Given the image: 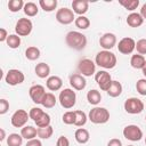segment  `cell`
Instances as JSON below:
<instances>
[{
    "label": "cell",
    "mask_w": 146,
    "mask_h": 146,
    "mask_svg": "<svg viewBox=\"0 0 146 146\" xmlns=\"http://www.w3.org/2000/svg\"><path fill=\"white\" fill-rule=\"evenodd\" d=\"M66 44L74 50H82L87 46V38L78 31H70L65 36Z\"/></svg>",
    "instance_id": "cell-1"
},
{
    "label": "cell",
    "mask_w": 146,
    "mask_h": 146,
    "mask_svg": "<svg viewBox=\"0 0 146 146\" xmlns=\"http://www.w3.org/2000/svg\"><path fill=\"white\" fill-rule=\"evenodd\" d=\"M95 63L99 67L111 70L116 65V56L110 50H102L95 57Z\"/></svg>",
    "instance_id": "cell-2"
},
{
    "label": "cell",
    "mask_w": 146,
    "mask_h": 146,
    "mask_svg": "<svg viewBox=\"0 0 146 146\" xmlns=\"http://www.w3.org/2000/svg\"><path fill=\"white\" fill-rule=\"evenodd\" d=\"M88 119L95 124H104L110 120V112L105 107H94L90 110Z\"/></svg>",
    "instance_id": "cell-3"
},
{
    "label": "cell",
    "mask_w": 146,
    "mask_h": 146,
    "mask_svg": "<svg viewBox=\"0 0 146 146\" xmlns=\"http://www.w3.org/2000/svg\"><path fill=\"white\" fill-rule=\"evenodd\" d=\"M58 99H59V103H60L62 107H64L66 110H70L76 103V94H75V91H73V89L65 88L64 90L60 91Z\"/></svg>",
    "instance_id": "cell-4"
},
{
    "label": "cell",
    "mask_w": 146,
    "mask_h": 146,
    "mask_svg": "<svg viewBox=\"0 0 146 146\" xmlns=\"http://www.w3.org/2000/svg\"><path fill=\"white\" fill-rule=\"evenodd\" d=\"M144 107V103L136 97H130L124 102V111L129 114H139L143 112Z\"/></svg>",
    "instance_id": "cell-5"
},
{
    "label": "cell",
    "mask_w": 146,
    "mask_h": 146,
    "mask_svg": "<svg viewBox=\"0 0 146 146\" xmlns=\"http://www.w3.org/2000/svg\"><path fill=\"white\" fill-rule=\"evenodd\" d=\"M33 29V24L29 18H19L15 25V32L19 36H27Z\"/></svg>",
    "instance_id": "cell-6"
},
{
    "label": "cell",
    "mask_w": 146,
    "mask_h": 146,
    "mask_svg": "<svg viewBox=\"0 0 146 146\" xmlns=\"http://www.w3.org/2000/svg\"><path fill=\"white\" fill-rule=\"evenodd\" d=\"M78 70L83 76H91L96 74V63L89 58H83L78 64Z\"/></svg>",
    "instance_id": "cell-7"
},
{
    "label": "cell",
    "mask_w": 146,
    "mask_h": 146,
    "mask_svg": "<svg viewBox=\"0 0 146 146\" xmlns=\"http://www.w3.org/2000/svg\"><path fill=\"white\" fill-rule=\"evenodd\" d=\"M25 80V75L22 71L16 70V68H11L7 72L6 76H5V81L7 84L9 86H17L23 83Z\"/></svg>",
    "instance_id": "cell-8"
},
{
    "label": "cell",
    "mask_w": 146,
    "mask_h": 146,
    "mask_svg": "<svg viewBox=\"0 0 146 146\" xmlns=\"http://www.w3.org/2000/svg\"><path fill=\"white\" fill-rule=\"evenodd\" d=\"M123 136L130 141H139L143 138L141 129L136 124H129L123 129Z\"/></svg>",
    "instance_id": "cell-9"
},
{
    "label": "cell",
    "mask_w": 146,
    "mask_h": 146,
    "mask_svg": "<svg viewBox=\"0 0 146 146\" xmlns=\"http://www.w3.org/2000/svg\"><path fill=\"white\" fill-rule=\"evenodd\" d=\"M95 80L97 82V84L99 86V88L103 90V91H107L108 88L111 87L112 84V78H111V74L105 71V70H102V71H98L96 74H95Z\"/></svg>",
    "instance_id": "cell-10"
},
{
    "label": "cell",
    "mask_w": 146,
    "mask_h": 146,
    "mask_svg": "<svg viewBox=\"0 0 146 146\" xmlns=\"http://www.w3.org/2000/svg\"><path fill=\"white\" fill-rule=\"evenodd\" d=\"M56 19L58 23L63 24V25H68L71 23H73V21H75L74 17V11L72 9H68L66 7H63L60 9L57 10L56 13Z\"/></svg>",
    "instance_id": "cell-11"
},
{
    "label": "cell",
    "mask_w": 146,
    "mask_h": 146,
    "mask_svg": "<svg viewBox=\"0 0 146 146\" xmlns=\"http://www.w3.org/2000/svg\"><path fill=\"white\" fill-rule=\"evenodd\" d=\"M29 119H30V115H29V113L26 111H24V110H17L11 115L10 122H11V125L15 127V128H23L27 123V120Z\"/></svg>",
    "instance_id": "cell-12"
},
{
    "label": "cell",
    "mask_w": 146,
    "mask_h": 146,
    "mask_svg": "<svg viewBox=\"0 0 146 146\" xmlns=\"http://www.w3.org/2000/svg\"><path fill=\"white\" fill-rule=\"evenodd\" d=\"M136 49V41L132 38L125 36L121 39L117 43V50L123 55H130Z\"/></svg>",
    "instance_id": "cell-13"
},
{
    "label": "cell",
    "mask_w": 146,
    "mask_h": 146,
    "mask_svg": "<svg viewBox=\"0 0 146 146\" xmlns=\"http://www.w3.org/2000/svg\"><path fill=\"white\" fill-rule=\"evenodd\" d=\"M29 94H30V97L32 99L33 103L35 104H41L42 99H43V96L46 95V90H44V87L41 86V84H34L30 88L29 90Z\"/></svg>",
    "instance_id": "cell-14"
},
{
    "label": "cell",
    "mask_w": 146,
    "mask_h": 146,
    "mask_svg": "<svg viewBox=\"0 0 146 146\" xmlns=\"http://www.w3.org/2000/svg\"><path fill=\"white\" fill-rule=\"evenodd\" d=\"M99 44L104 50H110L116 44V35L114 33H104L99 39Z\"/></svg>",
    "instance_id": "cell-15"
},
{
    "label": "cell",
    "mask_w": 146,
    "mask_h": 146,
    "mask_svg": "<svg viewBox=\"0 0 146 146\" xmlns=\"http://www.w3.org/2000/svg\"><path fill=\"white\" fill-rule=\"evenodd\" d=\"M70 84L75 90H83L87 86V81H86L83 75L75 73V74H72L70 76Z\"/></svg>",
    "instance_id": "cell-16"
},
{
    "label": "cell",
    "mask_w": 146,
    "mask_h": 146,
    "mask_svg": "<svg viewBox=\"0 0 146 146\" xmlns=\"http://www.w3.org/2000/svg\"><path fill=\"white\" fill-rule=\"evenodd\" d=\"M72 9L79 16H83L89 9V2L87 0H73Z\"/></svg>",
    "instance_id": "cell-17"
},
{
    "label": "cell",
    "mask_w": 146,
    "mask_h": 146,
    "mask_svg": "<svg viewBox=\"0 0 146 146\" xmlns=\"http://www.w3.org/2000/svg\"><path fill=\"white\" fill-rule=\"evenodd\" d=\"M46 86L47 88L50 90V91H57L62 88L63 86V80L57 76V75H52V76H49L46 81Z\"/></svg>",
    "instance_id": "cell-18"
},
{
    "label": "cell",
    "mask_w": 146,
    "mask_h": 146,
    "mask_svg": "<svg viewBox=\"0 0 146 146\" xmlns=\"http://www.w3.org/2000/svg\"><path fill=\"white\" fill-rule=\"evenodd\" d=\"M144 23V18L138 13H131L127 17V24L130 27H139Z\"/></svg>",
    "instance_id": "cell-19"
},
{
    "label": "cell",
    "mask_w": 146,
    "mask_h": 146,
    "mask_svg": "<svg viewBox=\"0 0 146 146\" xmlns=\"http://www.w3.org/2000/svg\"><path fill=\"white\" fill-rule=\"evenodd\" d=\"M74 138L75 140L79 143V144H87L89 141V138H90V135H89V131L84 128H79L75 130V133H74Z\"/></svg>",
    "instance_id": "cell-20"
},
{
    "label": "cell",
    "mask_w": 146,
    "mask_h": 146,
    "mask_svg": "<svg viewBox=\"0 0 146 146\" xmlns=\"http://www.w3.org/2000/svg\"><path fill=\"white\" fill-rule=\"evenodd\" d=\"M34 71H35L36 76H39L40 79H46L50 74V66L46 63H39L36 64Z\"/></svg>",
    "instance_id": "cell-21"
},
{
    "label": "cell",
    "mask_w": 146,
    "mask_h": 146,
    "mask_svg": "<svg viewBox=\"0 0 146 146\" xmlns=\"http://www.w3.org/2000/svg\"><path fill=\"white\" fill-rule=\"evenodd\" d=\"M21 135L24 139L26 140H31V139H34L36 136H38V129H35L34 127L32 125H25L22 128L21 130Z\"/></svg>",
    "instance_id": "cell-22"
},
{
    "label": "cell",
    "mask_w": 146,
    "mask_h": 146,
    "mask_svg": "<svg viewBox=\"0 0 146 146\" xmlns=\"http://www.w3.org/2000/svg\"><path fill=\"white\" fill-rule=\"evenodd\" d=\"M106 92H107V95H108L110 97H113V98L119 97V96L122 94V84H121L119 81L113 80L111 87L108 88V90H107Z\"/></svg>",
    "instance_id": "cell-23"
},
{
    "label": "cell",
    "mask_w": 146,
    "mask_h": 146,
    "mask_svg": "<svg viewBox=\"0 0 146 146\" xmlns=\"http://www.w3.org/2000/svg\"><path fill=\"white\" fill-rule=\"evenodd\" d=\"M145 57L143 55H139V54H136V55H132L131 56V59H130V65L136 68V70H141L145 65Z\"/></svg>",
    "instance_id": "cell-24"
},
{
    "label": "cell",
    "mask_w": 146,
    "mask_h": 146,
    "mask_svg": "<svg viewBox=\"0 0 146 146\" xmlns=\"http://www.w3.org/2000/svg\"><path fill=\"white\" fill-rule=\"evenodd\" d=\"M87 100H88L89 104L96 106V105H98V104L100 103V100H102V95H100V92H99L98 90L91 89V90H89L88 94H87Z\"/></svg>",
    "instance_id": "cell-25"
},
{
    "label": "cell",
    "mask_w": 146,
    "mask_h": 146,
    "mask_svg": "<svg viewBox=\"0 0 146 146\" xmlns=\"http://www.w3.org/2000/svg\"><path fill=\"white\" fill-rule=\"evenodd\" d=\"M56 102H57V99H56V97H55L54 94L46 92V95L43 96V99L41 102V105L43 107H46V108H52L56 105Z\"/></svg>",
    "instance_id": "cell-26"
},
{
    "label": "cell",
    "mask_w": 146,
    "mask_h": 146,
    "mask_svg": "<svg viewBox=\"0 0 146 146\" xmlns=\"http://www.w3.org/2000/svg\"><path fill=\"white\" fill-rule=\"evenodd\" d=\"M39 5L41 7V9H43V11L50 13L54 11L57 7V0H40Z\"/></svg>",
    "instance_id": "cell-27"
},
{
    "label": "cell",
    "mask_w": 146,
    "mask_h": 146,
    "mask_svg": "<svg viewBox=\"0 0 146 146\" xmlns=\"http://www.w3.org/2000/svg\"><path fill=\"white\" fill-rule=\"evenodd\" d=\"M23 137L18 133H10L7 137V145L8 146H22Z\"/></svg>",
    "instance_id": "cell-28"
},
{
    "label": "cell",
    "mask_w": 146,
    "mask_h": 146,
    "mask_svg": "<svg viewBox=\"0 0 146 146\" xmlns=\"http://www.w3.org/2000/svg\"><path fill=\"white\" fill-rule=\"evenodd\" d=\"M23 10H24V14L27 17H33V16L38 15V11H39L38 6L34 2H26L24 8H23Z\"/></svg>",
    "instance_id": "cell-29"
},
{
    "label": "cell",
    "mask_w": 146,
    "mask_h": 146,
    "mask_svg": "<svg viewBox=\"0 0 146 146\" xmlns=\"http://www.w3.org/2000/svg\"><path fill=\"white\" fill-rule=\"evenodd\" d=\"M25 57H26L29 60H36V59L40 57V50H39V48H36V47H34V46L29 47V48L25 50Z\"/></svg>",
    "instance_id": "cell-30"
},
{
    "label": "cell",
    "mask_w": 146,
    "mask_h": 146,
    "mask_svg": "<svg viewBox=\"0 0 146 146\" xmlns=\"http://www.w3.org/2000/svg\"><path fill=\"white\" fill-rule=\"evenodd\" d=\"M74 24L80 30H87L90 26V21L86 16H78L75 18V21H74Z\"/></svg>",
    "instance_id": "cell-31"
},
{
    "label": "cell",
    "mask_w": 146,
    "mask_h": 146,
    "mask_svg": "<svg viewBox=\"0 0 146 146\" xmlns=\"http://www.w3.org/2000/svg\"><path fill=\"white\" fill-rule=\"evenodd\" d=\"M75 113V121H74V125L76 127H83L87 123V114L83 111H74Z\"/></svg>",
    "instance_id": "cell-32"
},
{
    "label": "cell",
    "mask_w": 146,
    "mask_h": 146,
    "mask_svg": "<svg viewBox=\"0 0 146 146\" xmlns=\"http://www.w3.org/2000/svg\"><path fill=\"white\" fill-rule=\"evenodd\" d=\"M54 133V129L51 125L44 128H38V137L40 139H49Z\"/></svg>",
    "instance_id": "cell-33"
},
{
    "label": "cell",
    "mask_w": 146,
    "mask_h": 146,
    "mask_svg": "<svg viewBox=\"0 0 146 146\" xmlns=\"http://www.w3.org/2000/svg\"><path fill=\"white\" fill-rule=\"evenodd\" d=\"M7 46L11 49H16L21 46V36L17 34H9L8 39H7Z\"/></svg>",
    "instance_id": "cell-34"
},
{
    "label": "cell",
    "mask_w": 146,
    "mask_h": 146,
    "mask_svg": "<svg viewBox=\"0 0 146 146\" xmlns=\"http://www.w3.org/2000/svg\"><path fill=\"white\" fill-rule=\"evenodd\" d=\"M25 6L24 1L23 0H10L8 2V9L11 11V13H17L21 9H23Z\"/></svg>",
    "instance_id": "cell-35"
},
{
    "label": "cell",
    "mask_w": 146,
    "mask_h": 146,
    "mask_svg": "<svg viewBox=\"0 0 146 146\" xmlns=\"http://www.w3.org/2000/svg\"><path fill=\"white\" fill-rule=\"evenodd\" d=\"M119 3L121 6H123L127 10L133 11L135 9H137V7L139 6V0H120Z\"/></svg>",
    "instance_id": "cell-36"
},
{
    "label": "cell",
    "mask_w": 146,
    "mask_h": 146,
    "mask_svg": "<svg viewBox=\"0 0 146 146\" xmlns=\"http://www.w3.org/2000/svg\"><path fill=\"white\" fill-rule=\"evenodd\" d=\"M50 121H51V119H50V115L48 114V113H43V115L38 120V121H35V124H36V127L38 128H44V127H48V125H50Z\"/></svg>",
    "instance_id": "cell-37"
},
{
    "label": "cell",
    "mask_w": 146,
    "mask_h": 146,
    "mask_svg": "<svg viewBox=\"0 0 146 146\" xmlns=\"http://www.w3.org/2000/svg\"><path fill=\"white\" fill-rule=\"evenodd\" d=\"M43 113L44 112L41 108H39V107H32L30 110V112H29V115H30V119H32L35 122V121H38L43 115Z\"/></svg>",
    "instance_id": "cell-38"
},
{
    "label": "cell",
    "mask_w": 146,
    "mask_h": 146,
    "mask_svg": "<svg viewBox=\"0 0 146 146\" xmlns=\"http://www.w3.org/2000/svg\"><path fill=\"white\" fill-rule=\"evenodd\" d=\"M63 122L65 124H74V121H75V113L74 111H67L63 114V117H62Z\"/></svg>",
    "instance_id": "cell-39"
},
{
    "label": "cell",
    "mask_w": 146,
    "mask_h": 146,
    "mask_svg": "<svg viewBox=\"0 0 146 146\" xmlns=\"http://www.w3.org/2000/svg\"><path fill=\"white\" fill-rule=\"evenodd\" d=\"M136 89L139 95L146 96V79H139L136 83Z\"/></svg>",
    "instance_id": "cell-40"
},
{
    "label": "cell",
    "mask_w": 146,
    "mask_h": 146,
    "mask_svg": "<svg viewBox=\"0 0 146 146\" xmlns=\"http://www.w3.org/2000/svg\"><path fill=\"white\" fill-rule=\"evenodd\" d=\"M136 49L139 55H146V39H140L136 42Z\"/></svg>",
    "instance_id": "cell-41"
},
{
    "label": "cell",
    "mask_w": 146,
    "mask_h": 146,
    "mask_svg": "<svg viewBox=\"0 0 146 146\" xmlns=\"http://www.w3.org/2000/svg\"><path fill=\"white\" fill-rule=\"evenodd\" d=\"M8 110H9V103H8V100H6L5 98L0 99V114L1 115L6 114L8 112Z\"/></svg>",
    "instance_id": "cell-42"
},
{
    "label": "cell",
    "mask_w": 146,
    "mask_h": 146,
    "mask_svg": "<svg viewBox=\"0 0 146 146\" xmlns=\"http://www.w3.org/2000/svg\"><path fill=\"white\" fill-rule=\"evenodd\" d=\"M56 146H70V140L65 137V136H60L57 139Z\"/></svg>",
    "instance_id": "cell-43"
},
{
    "label": "cell",
    "mask_w": 146,
    "mask_h": 146,
    "mask_svg": "<svg viewBox=\"0 0 146 146\" xmlns=\"http://www.w3.org/2000/svg\"><path fill=\"white\" fill-rule=\"evenodd\" d=\"M8 36H9V34H8L7 30H6V29H3V27H1V29H0V41H1V42L7 41Z\"/></svg>",
    "instance_id": "cell-44"
},
{
    "label": "cell",
    "mask_w": 146,
    "mask_h": 146,
    "mask_svg": "<svg viewBox=\"0 0 146 146\" xmlns=\"http://www.w3.org/2000/svg\"><path fill=\"white\" fill-rule=\"evenodd\" d=\"M25 146H42V143L39 140V139H31V140H27L26 145Z\"/></svg>",
    "instance_id": "cell-45"
},
{
    "label": "cell",
    "mask_w": 146,
    "mask_h": 146,
    "mask_svg": "<svg viewBox=\"0 0 146 146\" xmlns=\"http://www.w3.org/2000/svg\"><path fill=\"white\" fill-rule=\"evenodd\" d=\"M107 146H122V143L117 138H113L107 143Z\"/></svg>",
    "instance_id": "cell-46"
},
{
    "label": "cell",
    "mask_w": 146,
    "mask_h": 146,
    "mask_svg": "<svg viewBox=\"0 0 146 146\" xmlns=\"http://www.w3.org/2000/svg\"><path fill=\"white\" fill-rule=\"evenodd\" d=\"M140 15H141V17L144 18V19H146V3H144L143 6H141V9H140V13H139Z\"/></svg>",
    "instance_id": "cell-47"
},
{
    "label": "cell",
    "mask_w": 146,
    "mask_h": 146,
    "mask_svg": "<svg viewBox=\"0 0 146 146\" xmlns=\"http://www.w3.org/2000/svg\"><path fill=\"white\" fill-rule=\"evenodd\" d=\"M0 133H1V136H0V140L2 141V140H5V138H6V133H5V130L1 128L0 129Z\"/></svg>",
    "instance_id": "cell-48"
},
{
    "label": "cell",
    "mask_w": 146,
    "mask_h": 146,
    "mask_svg": "<svg viewBox=\"0 0 146 146\" xmlns=\"http://www.w3.org/2000/svg\"><path fill=\"white\" fill-rule=\"evenodd\" d=\"M141 72H143V74L145 75V78H146V62H145V65H144V67L141 68Z\"/></svg>",
    "instance_id": "cell-49"
},
{
    "label": "cell",
    "mask_w": 146,
    "mask_h": 146,
    "mask_svg": "<svg viewBox=\"0 0 146 146\" xmlns=\"http://www.w3.org/2000/svg\"><path fill=\"white\" fill-rule=\"evenodd\" d=\"M145 144H146V137H145Z\"/></svg>",
    "instance_id": "cell-50"
},
{
    "label": "cell",
    "mask_w": 146,
    "mask_h": 146,
    "mask_svg": "<svg viewBox=\"0 0 146 146\" xmlns=\"http://www.w3.org/2000/svg\"><path fill=\"white\" fill-rule=\"evenodd\" d=\"M128 146H133V145H128Z\"/></svg>",
    "instance_id": "cell-51"
},
{
    "label": "cell",
    "mask_w": 146,
    "mask_h": 146,
    "mask_svg": "<svg viewBox=\"0 0 146 146\" xmlns=\"http://www.w3.org/2000/svg\"><path fill=\"white\" fill-rule=\"evenodd\" d=\"M145 121H146V116H145Z\"/></svg>",
    "instance_id": "cell-52"
}]
</instances>
